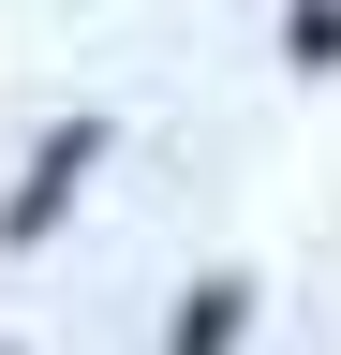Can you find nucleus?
<instances>
[{
  "label": "nucleus",
  "mask_w": 341,
  "mask_h": 355,
  "mask_svg": "<svg viewBox=\"0 0 341 355\" xmlns=\"http://www.w3.org/2000/svg\"><path fill=\"white\" fill-rule=\"evenodd\" d=\"M90 163H104V119H74V133H45V148H30V178L0 193V252H30V237H45V222H60L74 193H90Z\"/></svg>",
  "instance_id": "nucleus-1"
},
{
  "label": "nucleus",
  "mask_w": 341,
  "mask_h": 355,
  "mask_svg": "<svg viewBox=\"0 0 341 355\" xmlns=\"http://www.w3.org/2000/svg\"><path fill=\"white\" fill-rule=\"evenodd\" d=\"M238 326H252V282H193L163 311V355H238Z\"/></svg>",
  "instance_id": "nucleus-2"
},
{
  "label": "nucleus",
  "mask_w": 341,
  "mask_h": 355,
  "mask_svg": "<svg viewBox=\"0 0 341 355\" xmlns=\"http://www.w3.org/2000/svg\"><path fill=\"white\" fill-rule=\"evenodd\" d=\"M282 44H297V74H341V0H297Z\"/></svg>",
  "instance_id": "nucleus-3"
}]
</instances>
